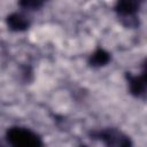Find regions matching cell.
<instances>
[{"label":"cell","instance_id":"cell-5","mask_svg":"<svg viewBox=\"0 0 147 147\" xmlns=\"http://www.w3.org/2000/svg\"><path fill=\"white\" fill-rule=\"evenodd\" d=\"M125 80L127 83V88L131 95L134 98H141L147 94V86L142 82L139 75H133L132 72H125Z\"/></svg>","mask_w":147,"mask_h":147},{"label":"cell","instance_id":"cell-2","mask_svg":"<svg viewBox=\"0 0 147 147\" xmlns=\"http://www.w3.org/2000/svg\"><path fill=\"white\" fill-rule=\"evenodd\" d=\"M88 136L93 140H100L106 147H133L131 138L116 127L92 130Z\"/></svg>","mask_w":147,"mask_h":147},{"label":"cell","instance_id":"cell-9","mask_svg":"<svg viewBox=\"0 0 147 147\" xmlns=\"http://www.w3.org/2000/svg\"><path fill=\"white\" fill-rule=\"evenodd\" d=\"M80 147H86V146H80Z\"/></svg>","mask_w":147,"mask_h":147},{"label":"cell","instance_id":"cell-1","mask_svg":"<svg viewBox=\"0 0 147 147\" xmlns=\"http://www.w3.org/2000/svg\"><path fill=\"white\" fill-rule=\"evenodd\" d=\"M5 137L10 147H44L41 137L25 126H10L6 130Z\"/></svg>","mask_w":147,"mask_h":147},{"label":"cell","instance_id":"cell-3","mask_svg":"<svg viewBox=\"0 0 147 147\" xmlns=\"http://www.w3.org/2000/svg\"><path fill=\"white\" fill-rule=\"evenodd\" d=\"M139 8L140 2L134 0H121L114 6L115 13L126 28H137L139 25V20L137 18Z\"/></svg>","mask_w":147,"mask_h":147},{"label":"cell","instance_id":"cell-8","mask_svg":"<svg viewBox=\"0 0 147 147\" xmlns=\"http://www.w3.org/2000/svg\"><path fill=\"white\" fill-rule=\"evenodd\" d=\"M140 78L142 79V82L146 84V86H147V57L142 61V63H141V72H140Z\"/></svg>","mask_w":147,"mask_h":147},{"label":"cell","instance_id":"cell-7","mask_svg":"<svg viewBox=\"0 0 147 147\" xmlns=\"http://www.w3.org/2000/svg\"><path fill=\"white\" fill-rule=\"evenodd\" d=\"M44 2L39 0H22L18 2V6L25 10H37L42 7Z\"/></svg>","mask_w":147,"mask_h":147},{"label":"cell","instance_id":"cell-6","mask_svg":"<svg viewBox=\"0 0 147 147\" xmlns=\"http://www.w3.org/2000/svg\"><path fill=\"white\" fill-rule=\"evenodd\" d=\"M111 60V55L105 48L98 47L87 59V63L92 68H101L107 65Z\"/></svg>","mask_w":147,"mask_h":147},{"label":"cell","instance_id":"cell-4","mask_svg":"<svg viewBox=\"0 0 147 147\" xmlns=\"http://www.w3.org/2000/svg\"><path fill=\"white\" fill-rule=\"evenodd\" d=\"M6 24H7V26H8V29L10 31L22 32V31H25V30H28L30 28L31 22L28 18V16L24 15L23 13L15 11V13H11V14L7 15Z\"/></svg>","mask_w":147,"mask_h":147}]
</instances>
